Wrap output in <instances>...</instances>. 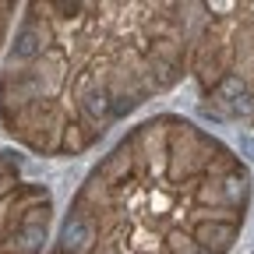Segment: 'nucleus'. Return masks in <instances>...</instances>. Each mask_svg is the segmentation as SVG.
<instances>
[{"instance_id": "f257e3e1", "label": "nucleus", "mask_w": 254, "mask_h": 254, "mask_svg": "<svg viewBox=\"0 0 254 254\" xmlns=\"http://www.w3.org/2000/svg\"><path fill=\"white\" fill-rule=\"evenodd\" d=\"M92 244V222L88 219H81V215H74V219H67L64 222V230H60V254H78V251H85Z\"/></svg>"}, {"instance_id": "f03ea898", "label": "nucleus", "mask_w": 254, "mask_h": 254, "mask_svg": "<svg viewBox=\"0 0 254 254\" xmlns=\"http://www.w3.org/2000/svg\"><path fill=\"white\" fill-rule=\"evenodd\" d=\"M233 237H237V226H233V222H205V226L198 230V240H201V247H212V251L226 247Z\"/></svg>"}, {"instance_id": "7ed1b4c3", "label": "nucleus", "mask_w": 254, "mask_h": 254, "mask_svg": "<svg viewBox=\"0 0 254 254\" xmlns=\"http://www.w3.org/2000/svg\"><path fill=\"white\" fill-rule=\"evenodd\" d=\"M43 240H46V230H43V222H36V219H28L25 226L18 230V251L21 254H36L39 247H43Z\"/></svg>"}, {"instance_id": "20e7f679", "label": "nucleus", "mask_w": 254, "mask_h": 254, "mask_svg": "<svg viewBox=\"0 0 254 254\" xmlns=\"http://www.w3.org/2000/svg\"><path fill=\"white\" fill-rule=\"evenodd\" d=\"M14 53L18 57H36L39 53V32L36 28H21L14 36Z\"/></svg>"}, {"instance_id": "39448f33", "label": "nucleus", "mask_w": 254, "mask_h": 254, "mask_svg": "<svg viewBox=\"0 0 254 254\" xmlns=\"http://www.w3.org/2000/svg\"><path fill=\"white\" fill-rule=\"evenodd\" d=\"M81 103H85V110H88L92 117H106V113H110V103H106V92H99V88H88Z\"/></svg>"}, {"instance_id": "423d86ee", "label": "nucleus", "mask_w": 254, "mask_h": 254, "mask_svg": "<svg viewBox=\"0 0 254 254\" xmlns=\"http://www.w3.org/2000/svg\"><path fill=\"white\" fill-rule=\"evenodd\" d=\"M240 92H244V81H240L237 74H226V78L219 81V95H226V103H230V99H237Z\"/></svg>"}, {"instance_id": "0eeeda50", "label": "nucleus", "mask_w": 254, "mask_h": 254, "mask_svg": "<svg viewBox=\"0 0 254 254\" xmlns=\"http://www.w3.org/2000/svg\"><path fill=\"white\" fill-rule=\"evenodd\" d=\"M230 110H233L237 117H254V99H251L247 92H240L237 99H230Z\"/></svg>"}, {"instance_id": "6e6552de", "label": "nucleus", "mask_w": 254, "mask_h": 254, "mask_svg": "<svg viewBox=\"0 0 254 254\" xmlns=\"http://www.w3.org/2000/svg\"><path fill=\"white\" fill-rule=\"evenodd\" d=\"M222 194H226L230 201L244 198V177H226V180H222Z\"/></svg>"}, {"instance_id": "1a4fd4ad", "label": "nucleus", "mask_w": 254, "mask_h": 254, "mask_svg": "<svg viewBox=\"0 0 254 254\" xmlns=\"http://www.w3.org/2000/svg\"><path fill=\"white\" fill-rule=\"evenodd\" d=\"M240 145H244V152H247V155H254V141H251V138H247V134H244V138H240Z\"/></svg>"}]
</instances>
